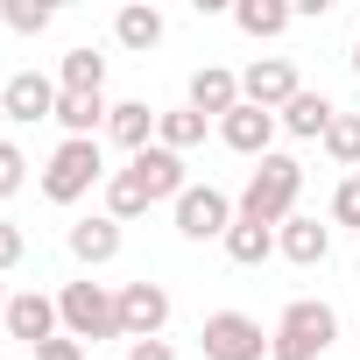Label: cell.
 Listing matches in <instances>:
<instances>
[{"label": "cell", "mask_w": 360, "mask_h": 360, "mask_svg": "<svg viewBox=\"0 0 360 360\" xmlns=\"http://www.w3.org/2000/svg\"><path fill=\"white\" fill-rule=\"evenodd\" d=\"M297 198H304V162L269 148V155L248 169V184H240L233 212H240V219H255V226H283V219L297 212Z\"/></svg>", "instance_id": "cell-1"}, {"label": "cell", "mask_w": 360, "mask_h": 360, "mask_svg": "<svg viewBox=\"0 0 360 360\" xmlns=\"http://www.w3.org/2000/svg\"><path fill=\"white\" fill-rule=\"evenodd\" d=\"M339 346V311L325 297H297L283 304L276 332H269V360H325Z\"/></svg>", "instance_id": "cell-2"}, {"label": "cell", "mask_w": 360, "mask_h": 360, "mask_svg": "<svg viewBox=\"0 0 360 360\" xmlns=\"http://www.w3.org/2000/svg\"><path fill=\"white\" fill-rule=\"evenodd\" d=\"M106 176H113V169H106L99 134H92V141H64V148L43 162V198H50V205H78L92 184H106Z\"/></svg>", "instance_id": "cell-3"}, {"label": "cell", "mask_w": 360, "mask_h": 360, "mask_svg": "<svg viewBox=\"0 0 360 360\" xmlns=\"http://www.w3.org/2000/svg\"><path fill=\"white\" fill-rule=\"evenodd\" d=\"M57 318H64V332L78 346L85 339H120V304H113L106 283H64L57 290Z\"/></svg>", "instance_id": "cell-4"}, {"label": "cell", "mask_w": 360, "mask_h": 360, "mask_svg": "<svg viewBox=\"0 0 360 360\" xmlns=\"http://www.w3.org/2000/svg\"><path fill=\"white\" fill-rule=\"evenodd\" d=\"M198 346H205V360H269V332L248 311H212Z\"/></svg>", "instance_id": "cell-5"}, {"label": "cell", "mask_w": 360, "mask_h": 360, "mask_svg": "<svg viewBox=\"0 0 360 360\" xmlns=\"http://www.w3.org/2000/svg\"><path fill=\"white\" fill-rule=\"evenodd\" d=\"M233 219L240 212H233V198L219 184H191L184 198H176V233H184V240H226Z\"/></svg>", "instance_id": "cell-6"}, {"label": "cell", "mask_w": 360, "mask_h": 360, "mask_svg": "<svg viewBox=\"0 0 360 360\" xmlns=\"http://www.w3.org/2000/svg\"><path fill=\"white\" fill-rule=\"evenodd\" d=\"M113 304H120V339H162V325H169V290L162 283H120Z\"/></svg>", "instance_id": "cell-7"}, {"label": "cell", "mask_w": 360, "mask_h": 360, "mask_svg": "<svg viewBox=\"0 0 360 360\" xmlns=\"http://www.w3.org/2000/svg\"><path fill=\"white\" fill-rule=\"evenodd\" d=\"M297 92H304V85H297V64H290V57H255V64L240 71V99L262 106V113H283Z\"/></svg>", "instance_id": "cell-8"}, {"label": "cell", "mask_w": 360, "mask_h": 360, "mask_svg": "<svg viewBox=\"0 0 360 360\" xmlns=\"http://www.w3.org/2000/svg\"><path fill=\"white\" fill-rule=\"evenodd\" d=\"M0 106H8V120H15V127L57 120V78H43V71H15L8 85H0Z\"/></svg>", "instance_id": "cell-9"}, {"label": "cell", "mask_w": 360, "mask_h": 360, "mask_svg": "<svg viewBox=\"0 0 360 360\" xmlns=\"http://www.w3.org/2000/svg\"><path fill=\"white\" fill-rule=\"evenodd\" d=\"M0 325H8V339H22L29 353L43 346V339H57V297H43V290H15L8 297V318H0Z\"/></svg>", "instance_id": "cell-10"}, {"label": "cell", "mask_w": 360, "mask_h": 360, "mask_svg": "<svg viewBox=\"0 0 360 360\" xmlns=\"http://www.w3.org/2000/svg\"><path fill=\"white\" fill-rule=\"evenodd\" d=\"M276 127H283L276 113H262V106H248V99H240V106H233V113L219 120V141H226L233 155L262 162V155H269V141H276Z\"/></svg>", "instance_id": "cell-11"}, {"label": "cell", "mask_w": 360, "mask_h": 360, "mask_svg": "<svg viewBox=\"0 0 360 360\" xmlns=\"http://www.w3.org/2000/svg\"><path fill=\"white\" fill-rule=\"evenodd\" d=\"M276 255H290L297 269H318V262L332 255V226H325L318 212H290V219L276 226Z\"/></svg>", "instance_id": "cell-12"}, {"label": "cell", "mask_w": 360, "mask_h": 360, "mask_svg": "<svg viewBox=\"0 0 360 360\" xmlns=\"http://www.w3.org/2000/svg\"><path fill=\"white\" fill-rule=\"evenodd\" d=\"M127 169L148 184V198H155V205H162V198L176 205V198L191 191V176H184V155H169L162 141H155V148H141V155H127Z\"/></svg>", "instance_id": "cell-13"}, {"label": "cell", "mask_w": 360, "mask_h": 360, "mask_svg": "<svg viewBox=\"0 0 360 360\" xmlns=\"http://www.w3.org/2000/svg\"><path fill=\"white\" fill-rule=\"evenodd\" d=\"M233 106H240V78H233L226 64H198V71H191V113L226 120Z\"/></svg>", "instance_id": "cell-14"}, {"label": "cell", "mask_w": 360, "mask_h": 360, "mask_svg": "<svg viewBox=\"0 0 360 360\" xmlns=\"http://www.w3.org/2000/svg\"><path fill=\"white\" fill-rule=\"evenodd\" d=\"M64 248H71V262H85V269H106L113 255H120V219H78L71 233H64Z\"/></svg>", "instance_id": "cell-15"}, {"label": "cell", "mask_w": 360, "mask_h": 360, "mask_svg": "<svg viewBox=\"0 0 360 360\" xmlns=\"http://www.w3.org/2000/svg\"><path fill=\"white\" fill-rule=\"evenodd\" d=\"M106 92H57V127H64V141H92L99 127H106Z\"/></svg>", "instance_id": "cell-16"}, {"label": "cell", "mask_w": 360, "mask_h": 360, "mask_svg": "<svg viewBox=\"0 0 360 360\" xmlns=\"http://www.w3.org/2000/svg\"><path fill=\"white\" fill-rule=\"evenodd\" d=\"M155 120H162V113H148V99H120V106L106 113V134H113L127 155H141V148H155Z\"/></svg>", "instance_id": "cell-17"}, {"label": "cell", "mask_w": 360, "mask_h": 360, "mask_svg": "<svg viewBox=\"0 0 360 360\" xmlns=\"http://www.w3.org/2000/svg\"><path fill=\"white\" fill-rule=\"evenodd\" d=\"M276 120H283V127H290L297 141H325V127L339 120V106H332L325 92H297V99H290V106H283Z\"/></svg>", "instance_id": "cell-18"}, {"label": "cell", "mask_w": 360, "mask_h": 360, "mask_svg": "<svg viewBox=\"0 0 360 360\" xmlns=\"http://www.w3.org/2000/svg\"><path fill=\"white\" fill-rule=\"evenodd\" d=\"M233 22H240V36L276 43V36L297 22V8H290V0H240V8H233Z\"/></svg>", "instance_id": "cell-19"}, {"label": "cell", "mask_w": 360, "mask_h": 360, "mask_svg": "<svg viewBox=\"0 0 360 360\" xmlns=\"http://www.w3.org/2000/svg\"><path fill=\"white\" fill-rule=\"evenodd\" d=\"M57 92H106V57H99L92 43L64 50V64H57Z\"/></svg>", "instance_id": "cell-20"}, {"label": "cell", "mask_w": 360, "mask_h": 360, "mask_svg": "<svg viewBox=\"0 0 360 360\" xmlns=\"http://www.w3.org/2000/svg\"><path fill=\"white\" fill-rule=\"evenodd\" d=\"M148 205H155V198H148V184H141L134 169H113V176H106V219L127 226V219H141Z\"/></svg>", "instance_id": "cell-21"}, {"label": "cell", "mask_w": 360, "mask_h": 360, "mask_svg": "<svg viewBox=\"0 0 360 360\" xmlns=\"http://www.w3.org/2000/svg\"><path fill=\"white\" fill-rule=\"evenodd\" d=\"M226 255H233L240 269H262V262L276 255V226H255V219H233V226H226Z\"/></svg>", "instance_id": "cell-22"}, {"label": "cell", "mask_w": 360, "mask_h": 360, "mask_svg": "<svg viewBox=\"0 0 360 360\" xmlns=\"http://www.w3.org/2000/svg\"><path fill=\"white\" fill-rule=\"evenodd\" d=\"M113 36H120V50H155V43H162V15L134 0V8L113 15Z\"/></svg>", "instance_id": "cell-23"}, {"label": "cell", "mask_w": 360, "mask_h": 360, "mask_svg": "<svg viewBox=\"0 0 360 360\" xmlns=\"http://www.w3.org/2000/svg\"><path fill=\"white\" fill-rule=\"evenodd\" d=\"M205 127H212L205 113H191V106H176V113H162V120H155V141H162L169 155H184V148H198V141H205Z\"/></svg>", "instance_id": "cell-24"}, {"label": "cell", "mask_w": 360, "mask_h": 360, "mask_svg": "<svg viewBox=\"0 0 360 360\" xmlns=\"http://www.w3.org/2000/svg\"><path fill=\"white\" fill-rule=\"evenodd\" d=\"M325 155L346 162V169H360V113H339V120L325 127Z\"/></svg>", "instance_id": "cell-25"}, {"label": "cell", "mask_w": 360, "mask_h": 360, "mask_svg": "<svg viewBox=\"0 0 360 360\" xmlns=\"http://www.w3.org/2000/svg\"><path fill=\"white\" fill-rule=\"evenodd\" d=\"M0 22H8L15 36H43V29L57 22V8H50V0H8V8H0Z\"/></svg>", "instance_id": "cell-26"}, {"label": "cell", "mask_w": 360, "mask_h": 360, "mask_svg": "<svg viewBox=\"0 0 360 360\" xmlns=\"http://www.w3.org/2000/svg\"><path fill=\"white\" fill-rule=\"evenodd\" d=\"M22 184H29V155L15 141H0V198H15Z\"/></svg>", "instance_id": "cell-27"}, {"label": "cell", "mask_w": 360, "mask_h": 360, "mask_svg": "<svg viewBox=\"0 0 360 360\" xmlns=\"http://www.w3.org/2000/svg\"><path fill=\"white\" fill-rule=\"evenodd\" d=\"M332 219H339V226H360V184H353V176L332 191Z\"/></svg>", "instance_id": "cell-28"}, {"label": "cell", "mask_w": 360, "mask_h": 360, "mask_svg": "<svg viewBox=\"0 0 360 360\" xmlns=\"http://www.w3.org/2000/svg\"><path fill=\"white\" fill-rule=\"evenodd\" d=\"M22 255H29V240H22V226H15V219H0V276H8V269H15Z\"/></svg>", "instance_id": "cell-29"}, {"label": "cell", "mask_w": 360, "mask_h": 360, "mask_svg": "<svg viewBox=\"0 0 360 360\" xmlns=\"http://www.w3.org/2000/svg\"><path fill=\"white\" fill-rule=\"evenodd\" d=\"M36 360H85V346H78L71 332H57V339H43V346H36Z\"/></svg>", "instance_id": "cell-30"}, {"label": "cell", "mask_w": 360, "mask_h": 360, "mask_svg": "<svg viewBox=\"0 0 360 360\" xmlns=\"http://www.w3.org/2000/svg\"><path fill=\"white\" fill-rule=\"evenodd\" d=\"M127 360H176L169 339H127Z\"/></svg>", "instance_id": "cell-31"}, {"label": "cell", "mask_w": 360, "mask_h": 360, "mask_svg": "<svg viewBox=\"0 0 360 360\" xmlns=\"http://www.w3.org/2000/svg\"><path fill=\"white\" fill-rule=\"evenodd\" d=\"M0 318H8V283H0Z\"/></svg>", "instance_id": "cell-32"}, {"label": "cell", "mask_w": 360, "mask_h": 360, "mask_svg": "<svg viewBox=\"0 0 360 360\" xmlns=\"http://www.w3.org/2000/svg\"><path fill=\"white\" fill-rule=\"evenodd\" d=\"M353 78H360V43H353Z\"/></svg>", "instance_id": "cell-33"}, {"label": "cell", "mask_w": 360, "mask_h": 360, "mask_svg": "<svg viewBox=\"0 0 360 360\" xmlns=\"http://www.w3.org/2000/svg\"><path fill=\"white\" fill-rule=\"evenodd\" d=\"M0 127H8V106H0ZM0 141H8V134H0Z\"/></svg>", "instance_id": "cell-34"}, {"label": "cell", "mask_w": 360, "mask_h": 360, "mask_svg": "<svg viewBox=\"0 0 360 360\" xmlns=\"http://www.w3.org/2000/svg\"><path fill=\"white\" fill-rule=\"evenodd\" d=\"M353 184H360V169H353Z\"/></svg>", "instance_id": "cell-35"}]
</instances>
